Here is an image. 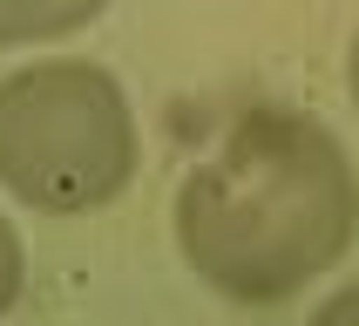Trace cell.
Here are the masks:
<instances>
[{"instance_id":"6da1fadb","label":"cell","mask_w":359,"mask_h":326,"mask_svg":"<svg viewBox=\"0 0 359 326\" xmlns=\"http://www.w3.org/2000/svg\"><path fill=\"white\" fill-rule=\"evenodd\" d=\"M170 231L217 299L292 306L359 238V163L319 116L258 102L190 163Z\"/></svg>"},{"instance_id":"7a4b0ae2","label":"cell","mask_w":359,"mask_h":326,"mask_svg":"<svg viewBox=\"0 0 359 326\" xmlns=\"http://www.w3.org/2000/svg\"><path fill=\"white\" fill-rule=\"evenodd\" d=\"M142 122L116 68L48 55L0 75V190L41 218H88L129 190Z\"/></svg>"},{"instance_id":"3957f363","label":"cell","mask_w":359,"mask_h":326,"mask_svg":"<svg viewBox=\"0 0 359 326\" xmlns=\"http://www.w3.org/2000/svg\"><path fill=\"white\" fill-rule=\"evenodd\" d=\"M109 0H0V48H41L95 27Z\"/></svg>"},{"instance_id":"277c9868","label":"cell","mask_w":359,"mask_h":326,"mask_svg":"<svg viewBox=\"0 0 359 326\" xmlns=\"http://www.w3.org/2000/svg\"><path fill=\"white\" fill-rule=\"evenodd\" d=\"M20 292H27V244H20L14 218H0V320L20 306Z\"/></svg>"},{"instance_id":"5b68a950","label":"cell","mask_w":359,"mask_h":326,"mask_svg":"<svg viewBox=\"0 0 359 326\" xmlns=\"http://www.w3.org/2000/svg\"><path fill=\"white\" fill-rule=\"evenodd\" d=\"M305 326H359V279L339 285V292H325L319 306H312V320Z\"/></svg>"},{"instance_id":"8992f818","label":"cell","mask_w":359,"mask_h":326,"mask_svg":"<svg viewBox=\"0 0 359 326\" xmlns=\"http://www.w3.org/2000/svg\"><path fill=\"white\" fill-rule=\"evenodd\" d=\"M346 96H353V109H359V27H353V41H346Z\"/></svg>"}]
</instances>
